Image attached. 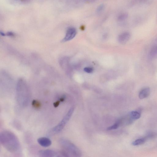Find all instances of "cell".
Wrapping results in <instances>:
<instances>
[{
  "label": "cell",
  "instance_id": "obj_5",
  "mask_svg": "<svg viewBox=\"0 0 157 157\" xmlns=\"http://www.w3.org/2000/svg\"><path fill=\"white\" fill-rule=\"evenodd\" d=\"M39 154L40 156L43 157L68 156L65 151L58 152L50 149L40 150L39 152Z\"/></svg>",
  "mask_w": 157,
  "mask_h": 157
},
{
  "label": "cell",
  "instance_id": "obj_12",
  "mask_svg": "<svg viewBox=\"0 0 157 157\" xmlns=\"http://www.w3.org/2000/svg\"><path fill=\"white\" fill-rule=\"evenodd\" d=\"M150 55L152 58H157V45H155L152 49Z\"/></svg>",
  "mask_w": 157,
  "mask_h": 157
},
{
  "label": "cell",
  "instance_id": "obj_9",
  "mask_svg": "<svg viewBox=\"0 0 157 157\" xmlns=\"http://www.w3.org/2000/svg\"><path fill=\"white\" fill-rule=\"evenodd\" d=\"M150 89L149 88H144L139 93V97L140 99H143L147 97L150 94Z\"/></svg>",
  "mask_w": 157,
  "mask_h": 157
},
{
  "label": "cell",
  "instance_id": "obj_7",
  "mask_svg": "<svg viewBox=\"0 0 157 157\" xmlns=\"http://www.w3.org/2000/svg\"><path fill=\"white\" fill-rule=\"evenodd\" d=\"M38 143L40 146L44 147H48L52 144L51 141L47 137H42L38 139Z\"/></svg>",
  "mask_w": 157,
  "mask_h": 157
},
{
  "label": "cell",
  "instance_id": "obj_18",
  "mask_svg": "<svg viewBox=\"0 0 157 157\" xmlns=\"http://www.w3.org/2000/svg\"><path fill=\"white\" fill-rule=\"evenodd\" d=\"M60 101H58L57 102H56L55 103H54V106L55 107H57L59 105V104L60 103Z\"/></svg>",
  "mask_w": 157,
  "mask_h": 157
},
{
  "label": "cell",
  "instance_id": "obj_10",
  "mask_svg": "<svg viewBox=\"0 0 157 157\" xmlns=\"http://www.w3.org/2000/svg\"><path fill=\"white\" fill-rule=\"evenodd\" d=\"M130 119L132 120L138 119L141 117V114L137 111H132L130 114Z\"/></svg>",
  "mask_w": 157,
  "mask_h": 157
},
{
  "label": "cell",
  "instance_id": "obj_11",
  "mask_svg": "<svg viewBox=\"0 0 157 157\" xmlns=\"http://www.w3.org/2000/svg\"><path fill=\"white\" fill-rule=\"evenodd\" d=\"M146 141V138H139L134 141L132 144L134 146L140 145L144 144Z\"/></svg>",
  "mask_w": 157,
  "mask_h": 157
},
{
  "label": "cell",
  "instance_id": "obj_8",
  "mask_svg": "<svg viewBox=\"0 0 157 157\" xmlns=\"http://www.w3.org/2000/svg\"><path fill=\"white\" fill-rule=\"evenodd\" d=\"M130 37V35L129 33L125 32L119 35L118 40L120 43L124 44L129 40Z\"/></svg>",
  "mask_w": 157,
  "mask_h": 157
},
{
  "label": "cell",
  "instance_id": "obj_16",
  "mask_svg": "<svg viewBox=\"0 0 157 157\" xmlns=\"http://www.w3.org/2000/svg\"><path fill=\"white\" fill-rule=\"evenodd\" d=\"M84 71L86 73H92L94 71L93 68L91 67H87L84 68Z\"/></svg>",
  "mask_w": 157,
  "mask_h": 157
},
{
  "label": "cell",
  "instance_id": "obj_13",
  "mask_svg": "<svg viewBox=\"0 0 157 157\" xmlns=\"http://www.w3.org/2000/svg\"><path fill=\"white\" fill-rule=\"evenodd\" d=\"M121 123V120H120L114 123V124L112 126L109 127L107 128V130H111L117 129V128L119 127L120 126V124Z\"/></svg>",
  "mask_w": 157,
  "mask_h": 157
},
{
  "label": "cell",
  "instance_id": "obj_2",
  "mask_svg": "<svg viewBox=\"0 0 157 157\" xmlns=\"http://www.w3.org/2000/svg\"><path fill=\"white\" fill-rule=\"evenodd\" d=\"M30 95L27 85L24 82L18 84L16 89V100L19 106L25 107L29 104Z\"/></svg>",
  "mask_w": 157,
  "mask_h": 157
},
{
  "label": "cell",
  "instance_id": "obj_1",
  "mask_svg": "<svg viewBox=\"0 0 157 157\" xmlns=\"http://www.w3.org/2000/svg\"><path fill=\"white\" fill-rule=\"evenodd\" d=\"M0 142L9 152L16 153L20 148L19 141L15 134L8 130H4L0 133Z\"/></svg>",
  "mask_w": 157,
  "mask_h": 157
},
{
  "label": "cell",
  "instance_id": "obj_3",
  "mask_svg": "<svg viewBox=\"0 0 157 157\" xmlns=\"http://www.w3.org/2000/svg\"><path fill=\"white\" fill-rule=\"evenodd\" d=\"M59 143L68 155L70 154L75 156H80L81 153L80 150L69 141L64 138H61L60 139Z\"/></svg>",
  "mask_w": 157,
  "mask_h": 157
},
{
  "label": "cell",
  "instance_id": "obj_17",
  "mask_svg": "<svg viewBox=\"0 0 157 157\" xmlns=\"http://www.w3.org/2000/svg\"><path fill=\"white\" fill-rule=\"evenodd\" d=\"M104 7V5L103 4L100 5L97 9V11L98 12L101 11L103 10Z\"/></svg>",
  "mask_w": 157,
  "mask_h": 157
},
{
  "label": "cell",
  "instance_id": "obj_6",
  "mask_svg": "<svg viewBox=\"0 0 157 157\" xmlns=\"http://www.w3.org/2000/svg\"><path fill=\"white\" fill-rule=\"evenodd\" d=\"M77 33V30L75 28L71 27L68 28L67 31L66 36L62 41L66 42L73 39L75 37Z\"/></svg>",
  "mask_w": 157,
  "mask_h": 157
},
{
  "label": "cell",
  "instance_id": "obj_14",
  "mask_svg": "<svg viewBox=\"0 0 157 157\" xmlns=\"http://www.w3.org/2000/svg\"><path fill=\"white\" fill-rule=\"evenodd\" d=\"M32 105L34 108L36 109H39L41 106V104L40 102L36 100H33L32 103Z\"/></svg>",
  "mask_w": 157,
  "mask_h": 157
},
{
  "label": "cell",
  "instance_id": "obj_4",
  "mask_svg": "<svg viewBox=\"0 0 157 157\" xmlns=\"http://www.w3.org/2000/svg\"><path fill=\"white\" fill-rule=\"evenodd\" d=\"M74 111V108L72 107L70 109L66 115L59 124L54 127L49 132V135H52L57 134L60 132L64 128L67 123L73 114Z\"/></svg>",
  "mask_w": 157,
  "mask_h": 157
},
{
  "label": "cell",
  "instance_id": "obj_15",
  "mask_svg": "<svg viewBox=\"0 0 157 157\" xmlns=\"http://www.w3.org/2000/svg\"><path fill=\"white\" fill-rule=\"evenodd\" d=\"M128 16V14L127 13H123L121 14L118 16V20L120 21L124 20L127 18Z\"/></svg>",
  "mask_w": 157,
  "mask_h": 157
}]
</instances>
